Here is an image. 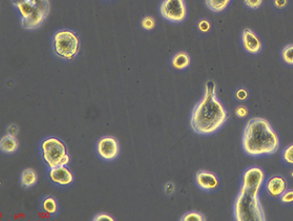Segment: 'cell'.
Wrapping results in <instances>:
<instances>
[{
    "instance_id": "6da1fadb",
    "label": "cell",
    "mask_w": 293,
    "mask_h": 221,
    "mask_svg": "<svg viewBox=\"0 0 293 221\" xmlns=\"http://www.w3.org/2000/svg\"><path fill=\"white\" fill-rule=\"evenodd\" d=\"M228 119V110L217 96L215 83L208 80L204 87L203 97L191 114L190 124L193 131L201 136L212 135L221 129Z\"/></svg>"
},
{
    "instance_id": "7a4b0ae2",
    "label": "cell",
    "mask_w": 293,
    "mask_h": 221,
    "mask_svg": "<svg viewBox=\"0 0 293 221\" xmlns=\"http://www.w3.org/2000/svg\"><path fill=\"white\" fill-rule=\"evenodd\" d=\"M279 145V137L266 119L257 117L247 122L242 138V147L247 156H271L277 153Z\"/></svg>"
},
{
    "instance_id": "3957f363",
    "label": "cell",
    "mask_w": 293,
    "mask_h": 221,
    "mask_svg": "<svg viewBox=\"0 0 293 221\" xmlns=\"http://www.w3.org/2000/svg\"><path fill=\"white\" fill-rule=\"evenodd\" d=\"M21 18L22 26L33 30L40 27L50 11L49 0H11Z\"/></svg>"
},
{
    "instance_id": "277c9868",
    "label": "cell",
    "mask_w": 293,
    "mask_h": 221,
    "mask_svg": "<svg viewBox=\"0 0 293 221\" xmlns=\"http://www.w3.org/2000/svg\"><path fill=\"white\" fill-rule=\"evenodd\" d=\"M233 218L236 221H266L260 194H254L241 188L233 204Z\"/></svg>"
},
{
    "instance_id": "5b68a950",
    "label": "cell",
    "mask_w": 293,
    "mask_h": 221,
    "mask_svg": "<svg viewBox=\"0 0 293 221\" xmlns=\"http://www.w3.org/2000/svg\"><path fill=\"white\" fill-rule=\"evenodd\" d=\"M53 50L59 58L72 60L80 51L78 35L69 29L57 31L53 38Z\"/></svg>"
},
{
    "instance_id": "8992f818",
    "label": "cell",
    "mask_w": 293,
    "mask_h": 221,
    "mask_svg": "<svg viewBox=\"0 0 293 221\" xmlns=\"http://www.w3.org/2000/svg\"><path fill=\"white\" fill-rule=\"evenodd\" d=\"M41 154L44 162L50 169L58 166H67L70 156L62 140L51 137L44 139L41 144Z\"/></svg>"
},
{
    "instance_id": "52a82bcc",
    "label": "cell",
    "mask_w": 293,
    "mask_h": 221,
    "mask_svg": "<svg viewBox=\"0 0 293 221\" xmlns=\"http://www.w3.org/2000/svg\"><path fill=\"white\" fill-rule=\"evenodd\" d=\"M160 13L171 23H182L187 17L185 0H163L160 5Z\"/></svg>"
},
{
    "instance_id": "ba28073f",
    "label": "cell",
    "mask_w": 293,
    "mask_h": 221,
    "mask_svg": "<svg viewBox=\"0 0 293 221\" xmlns=\"http://www.w3.org/2000/svg\"><path fill=\"white\" fill-rule=\"evenodd\" d=\"M265 172L259 166L247 168L242 174L241 188L254 194H260L265 184Z\"/></svg>"
},
{
    "instance_id": "9c48e42d",
    "label": "cell",
    "mask_w": 293,
    "mask_h": 221,
    "mask_svg": "<svg viewBox=\"0 0 293 221\" xmlns=\"http://www.w3.org/2000/svg\"><path fill=\"white\" fill-rule=\"evenodd\" d=\"M121 152L118 139L112 136H106L98 140L97 153L101 158L106 161L116 159Z\"/></svg>"
},
{
    "instance_id": "30bf717a",
    "label": "cell",
    "mask_w": 293,
    "mask_h": 221,
    "mask_svg": "<svg viewBox=\"0 0 293 221\" xmlns=\"http://www.w3.org/2000/svg\"><path fill=\"white\" fill-rule=\"evenodd\" d=\"M241 42L243 48L250 55H258L263 49L261 38L250 28H244L242 31Z\"/></svg>"
},
{
    "instance_id": "8fae6325",
    "label": "cell",
    "mask_w": 293,
    "mask_h": 221,
    "mask_svg": "<svg viewBox=\"0 0 293 221\" xmlns=\"http://www.w3.org/2000/svg\"><path fill=\"white\" fill-rule=\"evenodd\" d=\"M195 185L198 189L206 192H213L220 186L219 177L212 172L199 171L195 173Z\"/></svg>"
},
{
    "instance_id": "7c38bea8",
    "label": "cell",
    "mask_w": 293,
    "mask_h": 221,
    "mask_svg": "<svg viewBox=\"0 0 293 221\" xmlns=\"http://www.w3.org/2000/svg\"><path fill=\"white\" fill-rule=\"evenodd\" d=\"M264 189L270 196L279 199L288 189V182L282 175H274L265 182Z\"/></svg>"
},
{
    "instance_id": "4fadbf2b",
    "label": "cell",
    "mask_w": 293,
    "mask_h": 221,
    "mask_svg": "<svg viewBox=\"0 0 293 221\" xmlns=\"http://www.w3.org/2000/svg\"><path fill=\"white\" fill-rule=\"evenodd\" d=\"M49 177L54 184L58 186H68L73 181V173L66 166H58L50 169Z\"/></svg>"
},
{
    "instance_id": "5bb4252c",
    "label": "cell",
    "mask_w": 293,
    "mask_h": 221,
    "mask_svg": "<svg viewBox=\"0 0 293 221\" xmlns=\"http://www.w3.org/2000/svg\"><path fill=\"white\" fill-rule=\"evenodd\" d=\"M18 147H19V143H18L16 137H13V136H10V135L7 134L1 138L0 148L3 153L13 154L18 150Z\"/></svg>"
},
{
    "instance_id": "9a60e30c",
    "label": "cell",
    "mask_w": 293,
    "mask_h": 221,
    "mask_svg": "<svg viewBox=\"0 0 293 221\" xmlns=\"http://www.w3.org/2000/svg\"><path fill=\"white\" fill-rule=\"evenodd\" d=\"M171 63H172V66L177 70H184L190 66L191 58L187 53L179 52L173 56Z\"/></svg>"
},
{
    "instance_id": "2e32d148",
    "label": "cell",
    "mask_w": 293,
    "mask_h": 221,
    "mask_svg": "<svg viewBox=\"0 0 293 221\" xmlns=\"http://www.w3.org/2000/svg\"><path fill=\"white\" fill-rule=\"evenodd\" d=\"M38 183V174L33 169H25L21 174V185L24 189L32 188Z\"/></svg>"
},
{
    "instance_id": "e0dca14e",
    "label": "cell",
    "mask_w": 293,
    "mask_h": 221,
    "mask_svg": "<svg viewBox=\"0 0 293 221\" xmlns=\"http://www.w3.org/2000/svg\"><path fill=\"white\" fill-rule=\"evenodd\" d=\"M232 0H205V5L212 12L219 13L228 8Z\"/></svg>"
},
{
    "instance_id": "ac0fdd59",
    "label": "cell",
    "mask_w": 293,
    "mask_h": 221,
    "mask_svg": "<svg viewBox=\"0 0 293 221\" xmlns=\"http://www.w3.org/2000/svg\"><path fill=\"white\" fill-rule=\"evenodd\" d=\"M42 209L45 213L50 215H56L58 212V204L54 197L48 196L43 199L42 201Z\"/></svg>"
},
{
    "instance_id": "d6986e66",
    "label": "cell",
    "mask_w": 293,
    "mask_h": 221,
    "mask_svg": "<svg viewBox=\"0 0 293 221\" xmlns=\"http://www.w3.org/2000/svg\"><path fill=\"white\" fill-rule=\"evenodd\" d=\"M281 58L287 65L293 66V43L286 45L282 49Z\"/></svg>"
},
{
    "instance_id": "ffe728a7",
    "label": "cell",
    "mask_w": 293,
    "mask_h": 221,
    "mask_svg": "<svg viewBox=\"0 0 293 221\" xmlns=\"http://www.w3.org/2000/svg\"><path fill=\"white\" fill-rule=\"evenodd\" d=\"M282 161L285 165L293 166V143L284 148L282 152Z\"/></svg>"
},
{
    "instance_id": "44dd1931",
    "label": "cell",
    "mask_w": 293,
    "mask_h": 221,
    "mask_svg": "<svg viewBox=\"0 0 293 221\" xmlns=\"http://www.w3.org/2000/svg\"><path fill=\"white\" fill-rule=\"evenodd\" d=\"M181 221H205L206 219L202 214L197 211H191L182 216L180 219Z\"/></svg>"
},
{
    "instance_id": "7402d4cb",
    "label": "cell",
    "mask_w": 293,
    "mask_h": 221,
    "mask_svg": "<svg viewBox=\"0 0 293 221\" xmlns=\"http://www.w3.org/2000/svg\"><path fill=\"white\" fill-rule=\"evenodd\" d=\"M234 97L239 102H244V101H246L248 99V97H249V92L244 87H241V88H238L235 90Z\"/></svg>"
},
{
    "instance_id": "603a6c76",
    "label": "cell",
    "mask_w": 293,
    "mask_h": 221,
    "mask_svg": "<svg viewBox=\"0 0 293 221\" xmlns=\"http://www.w3.org/2000/svg\"><path fill=\"white\" fill-rule=\"evenodd\" d=\"M141 25L144 29L146 30H152L155 27V20L154 18L152 16H146L144 17L141 21Z\"/></svg>"
},
{
    "instance_id": "cb8c5ba5",
    "label": "cell",
    "mask_w": 293,
    "mask_h": 221,
    "mask_svg": "<svg viewBox=\"0 0 293 221\" xmlns=\"http://www.w3.org/2000/svg\"><path fill=\"white\" fill-rule=\"evenodd\" d=\"M279 201L285 205L293 204V189H287L285 192L279 197Z\"/></svg>"
},
{
    "instance_id": "d4e9b609",
    "label": "cell",
    "mask_w": 293,
    "mask_h": 221,
    "mask_svg": "<svg viewBox=\"0 0 293 221\" xmlns=\"http://www.w3.org/2000/svg\"><path fill=\"white\" fill-rule=\"evenodd\" d=\"M243 2L246 8L256 10L262 7L264 0H243Z\"/></svg>"
},
{
    "instance_id": "484cf974",
    "label": "cell",
    "mask_w": 293,
    "mask_h": 221,
    "mask_svg": "<svg viewBox=\"0 0 293 221\" xmlns=\"http://www.w3.org/2000/svg\"><path fill=\"white\" fill-rule=\"evenodd\" d=\"M197 29L200 31V32L202 33H207L209 32L210 30H211V28H212V24H211V22L208 20V19H201V20H199L198 22H197Z\"/></svg>"
},
{
    "instance_id": "4316f807",
    "label": "cell",
    "mask_w": 293,
    "mask_h": 221,
    "mask_svg": "<svg viewBox=\"0 0 293 221\" xmlns=\"http://www.w3.org/2000/svg\"><path fill=\"white\" fill-rule=\"evenodd\" d=\"M235 115L239 119H244L246 118L248 116V108L244 106V105H241V106H238L235 108Z\"/></svg>"
},
{
    "instance_id": "83f0119b",
    "label": "cell",
    "mask_w": 293,
    "mask_h": 221,
    "mask_svg": "<svg viewBox=\"0 0 293 221\" xmlns=\"http://www.w3.org/2000/svg\"><path fill=\"white\" fill-rule=\"evenodd\" d=\"M289 0H273V5L277 9H284L288 7Z\"/></svg>"
},
{
    "instance_id": "f1b7e54d",
    "label": "cell",
    "mask_w": 293,
    "mask_h": 221,
    "mask_svg": "<svg viewBox=\"0 0 293 221\" xmlns=\"http://www.w3.org/2000/svg\"><path fill=\"white\" fill-rule=\"evenodd\" d=\"M93 221H114L115 220L109 215L107 214H99L96 217H94V219L92 220Z\"/></svg>"
},
{
    "instance_id": "f546056e",
    "label": "cell",
    "mask_w": 293,
    "mask_h": 221,
    "mask_svg": "<svg viewBox=\"0 0 293 221\" xmlns=\"http://www.w3.org/2000/svg\"><path fill=\"white\" fill-rule=\"evenodd\" d=\"M19 133V129L17 127V125L15 124H10L7 128V134L10 135V136H13V137H16Z\"/></svg>"
},
{
    "instance_id": "4dcf8cb0",
    "label": "cell",
    "mask_w": 293,
    "mask_h": 221,
    "mask_svg": "<svg viewBox=\"0 0 293 221\" xmlns=\"http://www.w3.org/2000/svg\"><path fill=\"white\" fill-rule=\"evenodd\" d=\"M175 185L172 184V183H166L164 185V192L167 194V195H171L175 192Z\"/></svg>"
}]
</instances>
